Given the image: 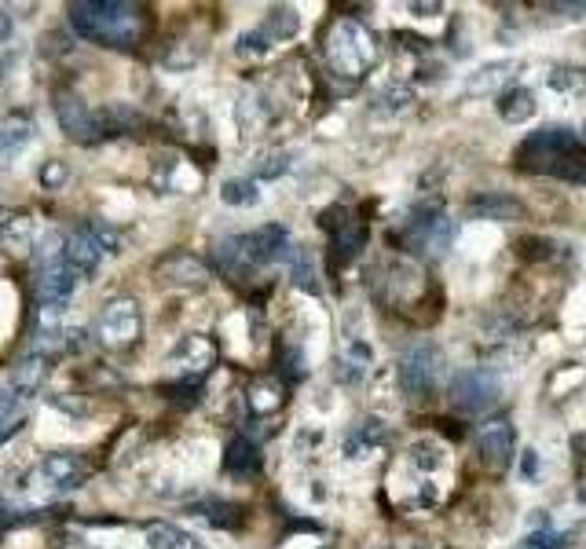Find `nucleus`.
I'll return each mask as SVG.
<instances>
[{"instance_id":"23","label":"nucleus","mask_w":586,"mask_h":549,"mask_svg":"<svg viewBox=\"0 0 586 549\" xmlns=\"http://www.w3.org/2000/svg\"><path fill=\"white\" fill-rule=\"evenodd\" d=\"M535 110H539L535 92H531V88H524V85H517V88H509V92H502V96H498V114H502V121H509V125H524V121H531V118H535Z\"/></svg>"},{"instance_id":"5","label":"nucleus","mask_w":586,"mask_h":549,"mask_svg":"<svg viewBox=\"0 0 586 549\" xmlns=\"http://www.w3.org/2000/svg\"><path fill=\"white\" fill-rule=\"evenodd\" d=\"M118 249V234L99 223V220H89L81 223L78 231L67 234L63 242V260L70 264V271L78 274V279H92V274L99 271V264Z\"/></svg>"},{"instance_id":"14","label":"nucleus","mask_w":586,"mask_h":549,"mask_svg":"<svg viewBox=\"0 0 586 549\" xmlns=\"http://www.w3.org/2000/svg\"><path fill=\"white\" fill-rule=\"evenodd\" d=\"M48 374H52V359L48 356H41V352H34V348H26L19 359H16V367L8 370V392L23 403V399H34V396H41V388L48 385Z\"/></svg>"},{"instance_id":"37","label":"nucleus","mask_w":586,"mask_h":549,"mask_svg":"<svg viewBox=\"0 0 586 549\" xmlns=\"http://www.w3.org/2000/svg\"><path fill=\"white\" fill-rule=\"evenodd\" d=\"M520 476H524V480H535V476H539V454H535L531 447H528L524 458H520Z\"/></svg>"},{"instance_id":"26","label":"nucleus","mask_w":586,"mask_h":549,"mask_svg":"<svg viewBox=\"0 0 586 549\" xmlns=\"http://www.w3.org/2000/svg\"><path fill=\"white\" fill-rule=\"evenodd\" d=\"M513 70H517V63H513V59H502V63H487V67H480L476 74H469V81H466V92H469V96L491 92L495 85H502L506 78H513Z\"/></svg>"},{"instance_id":"10","label":"nucleus","mask_w":586,"mask_h":549,"mask_svg":"<svg viewBox=\"0 0 586 549\" xmlns=\"http://www.w3.org/2000/svg\"><path fill=\"white\" fill-rule=\"evenodd\" d=\"M568 150H575V132L564 129V125H549V129L531 132V136L520 143L517 161H520L524 169H531V172H549V165H553L560 154H568Z\"/></svg>"},{"instance_id":"13","label":"nucleus","mask_w":586,"mask_h":549,"mask_svg":"<svg viewBox=\"0 0 586 549\" xmlns=\"http://www.w3.org/2000/svg\"><path fill=\"white\" fill-rule=\"evenodd\" d=\"M319 223L330 231V245H334V260H338V264H349V260H356V256L363 253V245H367V227H363L345 205L327 209Z\"/></svg>"},{"instance_id":"39","label":"nucleus","mask_w":586,"mask_h":549,"mask_svg":"<svg viewBox=\"0 0 586 549\" xmlns=\"http://www.w3.org/2000/svg\"><path fill=\"white\" fill-rule=\"evenodd\" d=\"M8 37H12V16L0 8V41H8Z\"/></svg>"},{"instance_id":"38","label":"nucleus","mask_w":586,"mask_h":549,"mask_svg":"<svg viewBox=\"0 0 586 549\" xmlns=\"http://www.w3.org/2000/svg\"><path fill=\"white\" fill-rule=\"evenodd\" d=\"M549 12H564L568 19H575V16H586V5H553Z\"/></svg>"},{"instance_id":"22","label":"nucleus","mask_w":586,"mask_h":549,"mask_svg":"<svg viewBox=\"0 0 586 549\" xmlns=\"http://www.w3.org/2000/svg\"><path fill=\"white\" fill-rule=\"evenodd\" d=\"M260 469V447L249 436H235L224 451V472L231 476H249Z\"/></svg>"},{"instance_id":"40","label":"nucleus","mask_w":586,"mask_h":549,"mask_svg":"<svg viewBox=\"0 0 586 549\" xmlns=\"http://www.w3.org/2000/svg\"><path fill=\"white\" fill-rule=\"evenodd\" d=\"M385 549H392V545H385Z\"/></svg>"},{"instance_id":"28","label":"nucleus","mask_w":586,"mask_h":549,"mask_svg":"<svg viewBox=\"0 0 586 549\" xmlns=\"http://www.w3.org/2000/svg\"><path fill=\"white\" fill-rule=\"evenodd\" d=\"M194 513H198L202 520H209L213 527H227V531H235V527L242 523V509H238L235 502H220V498H205V502H198V505H194Z\"/></svg>"},{"instance_id":"19","label":"nucleus","mask_w":586,"mask_h":549,"mask_svg":"<svg viewBox=\"0 0 586 549\" xmlns=\"http://www.w3.org/2000/svg\"><path fill=\"white\" fill-rule=\"evenodd\" d=\"M385 436H389L385 421H378V418H363V421H360V425H352V432L345 436V454H349L352 461H363V458H371L374 451H382Z\"/></svg>"},{"instance_id":"17","label":"nucleus","mask_w":586,"mask_h":549,"mask_svg":"<svg viewBox=\"0 0 586 549\" xmlns=\"http://www.w3.org/2000/svg\"><path fill=\"white\" fill-rule=\"evenodd\" d=\"M469 212L476 220H524V202L502 191H484L476 198H469Z\"/></svg>"},{"instance_id":"4","label":"nucleus","mask_w":586,"mask_h":549,"mask_svg":"<svg viewBox=\"0 0 586 549\" xmlns=\"http://www.w3.org/2000/svg\"><path fill=\"white\" fill-rule=\"evenodd\" d=\"M323 56H327V67L338 74V78H349V81H360L374 59H378V41L374 34L356 23V19H338L327 34V45H323Z\"/></svg>"},{"instance_id":"6","label":"nucleus","mask_w":586,"mask_h":549,"mask_svg":"<svg viewBox=\"0 0 586 549\" xmlns=\"http://www.w3.org/2000/svg\"><path fill=\"white\" fill-rule=\"evenodd\" d=\"M440 367H444V356H440L436 345L418 341V345L403 348V356H400V363H396V381H400L403 396H407V399H425V396L436 388Z\"/></svg>"},{"instance_id":"11","label":"nucleus","mask_w":586,"mask_h":549,"mask_svg":"<svg viewBox=\"0 0 586 549\" xmlns=\"http://www.w3.org/2000/svg\"><path fill=\"white\" fill-rule=\"evenodd\" d=\"M447 396H451L455 410H462V414H480V410H487V407L498 403L502 385H498V378H495L491 370H462V374H455Z\"/></svg>"},{"instance_id":"35","label":"nucleus","mask_w":586,"mask_h":549,"mask_svg":"<svg viewBox=\"0 0 586 549\" xmlns=\"http://www.w3.org/2000/svg\"><path fill=\"white\" fill-rule=\"evenodd\" d=\"M411 103H414L411 88H403V85H389V88L374 99V110H407Z\"/></svg>"},{"instance_id":"25","label":"nucleus","mask_w":586,"mask_h":549,"mask_svg":"<svg viewBox=\"0 0 586 549\" xmlns=\"http://www.w3.org/2000/svg\"><path fill=\"white\" fill-rule=\"evenodd\" d=\"M289 279H293V286L305 290V294H319L323 290L319 286V267H316L309 249H293L289 253Z\"/></svg>"},{"instance_id":"30","label":"nucleus","mask_w":586,"mask_h":549,"mask_svg":"<svg viewBox=\"0 0 586 549\" xmlns=\"http://www.w3.org/2000/svg\"><path fill=\"white\" fill-rule=\"evenodd\" d=\"M549 176L564 180V183H575V187H586V150H568L560 154L553 165H549Z\"/></svg>"},{"instance_id":"8","label":"nucleus","mask_w":586,"mask_h":549,"mask_svg":"<svg viewBox=\"0 0 586 549\" xmlns=\"http://www.w3.org/2000/svg\"><path fill=\"white\" fill-rule=\"evenodd\" d=\"M165 367L173 378H180L183 385L202 381L213 367H216V345L205 334H187L176 341V348L165 356Z\"/></svg>"},{"instance_id":"1","label":"nucleus","mask_w":586,"mask_h":549,"mask_svg":"<svg viewBox=\"0 0 586 549\" xmlns=\"http://www.w3.org/2000/svg\"><path fill=\"white\" fill-rule=\"evenodd\" d=\"M70 26L96 45H110V48H132L143 30V8L125 5V0H78L70 5Z\"/></svg>"},{"instance_id":"24","label":"nucleus","mask_w":586,"mask_h":549,"mask_svg":"<svg viewBox=\"0 0 586 549\" xmlns=\"http://www.w3.org/2000/svg\"><path fill=\"white\" fill-rule=\"evenodd\" d=\"M147 549H205V545L198 542V534L183 531L180 523H151Z\"/></svg>"},{"instance_id":"36","label":"nucleus","mask_w":586,"mask_h":549,"mask_svg":"<svg viewBox=\"0 0 586 549\" xmlns=\"http://www.w3.org/2000/svg\"><path fill=\"white\" fill-rule=\"evenodd\" d=\"M67 176H70V172H67L63 161H48V165L41 169V183H45L48 191H59V187L67 183Z\"/></svg>"},{"instance_id":"31","label":"nucleus","mask_w":586,"mask_h":549,"mask_svg":"<svg viewBox=\"0 0 586 549\" xmlns=\"http://www.w3.org/2000/svg\"><path fill=\"white\" fill-rule=\"evenodd\" d=\"M546 85L553 88V92H582L586 88V67H571V63H560V67H553L549 74H546Z\"/></svg>"},{"instance_id":"7","label":"nucleus","mask_w":586,"mask_h":549,"mask_svg":"<svg viewBox=\"0 0 586 549\" xmlns=\"http://www.w3.org/2000/svg\"><path fill=\"white\" fill-rule=\"evenodd\" d=\"M143 334V312L132 297H118L110 301L103 312H99V323H96V337L107 352H125L140 341Z\"/></svg>"},{"instance_id":"34","label":"nucleus","mask_w":586,"mask_h":549,"mask_svg":"<svg viewBox=\"0 0 586 549\" xmlns=\"http://www.w3.org/2000/svg\"><path fill=\"white\" fill-rule=\"evenodd\" d=\"M571 538V531H557V527H542V531H531L517 549H564Z\"/></svg>"},{"instance_id":"16","label":"nucleus","mask_w":586,"mask_h":549,"mask_svg":"<svg viewBox=\"0 0 586 549\" xmlns=\"http://www.w3.org/2000/svg\"><path fill=\"white\" fill-rule=\"evenodd\" d=\"M246 407L253 418H275L286 407V381L282 378H253L246 388Z\"/></svg>"},{"instance_id":"33","label":"nucleus","mask_w":586,"mask_h":549,"mask_svg":"<svg viewBox=\"0 0 586 549\" xmlns=\"http://www.w3.org/2000/svg\"><path fill=\"white\" fill-rule=\"evenodd\" d=\"M289 169V150H264L253 161V180H278Z\"/></svg>"},{"instance_id":"21","label":"nucleus","mask_w":586,"mask_h":549,"mask_svg":"<svg viewBox=\"0 0 586 549\" xmlns=\"http://www.w3.org/2000/svg\"><path fill=\"white\" fill-rule=\"evenodd\" d=\"M162 274H165V283H176V286H205L209 283V267L191 253H176V256L162 260Z\"/></svg>"},{"instance_id":"18","label":"nucleus","mask_w":586,"mask_h":549,"mask_svg":"<svg viewBox=\"0 0 586 549\" xmlns=\"http://www.w3.org/2000/svg\"><path fill=\"white\" fill-rule=\"evenodd\" d=\"M34 143V121L26 114H12L0 121V165H12Z\"/></svg>"},{"instance_id":"32","label":"nucleus","mask_w":586,"mask_h":549,"mask_svg":"<svg viewBox=\"0 0 586 549\" xmlns=\"http://www.w3.org/2000/svg\"><path fill=\"white\" fill-rule=\"evenodd\" d=\"M19 429H23V407L8 392V385H0V443H5L12 432H19Z\"/></svg>"},{"instance_id":"15","label":"nucleus","mask_w":586,"mask_h":549,"mask_svg":"<svg viewBox=\"0 0 586 549\" xmlns=\"http://www.w3.org/2000/svg\"><path fill=\"white\" fill-rule=\"evenodd\" d=\"M476 447H480V458H484V465L487 469H509V461H513V447H517V440H513V425L506 421V418H495V421H484L480 429H476Z\"/></svg>"},{"instance_id":"9","label":"nucleus","mask_w":586,"mask_h":549,"mask_svg":"<svg viewBox=\"0 0 586 549\" xmlns=\"http://www.w3.org/2000/svg\"><path fill=\"white\" fill-rule=\"evenodd\" d=\"M56 118H59V129L67 132V140H74L81 147H92V143L107 140L99 114L89 110V103L78 92H56Z\"/></svg>"},{"instance_id":"12","label":"nucleus","mask_w":586,"mask_h":549,"mask_svg":"<svg viewBox=\"0 0 586 549\" xmlns=\"http://www.w3.org/2000/svg\"><path fill=\"white\" fill-rule=\"evenodd\" d=\"M298 30H301L298 12H293V8H271L267 19H264L256 30H246V34L238 37V56H264V52H271L275 45L298 37Z\"/></svg>"},{"instance_id":"3","label":"nucleus","mask_w":586,"mask_h":549,"mask_svg":"<svg viewBox=\"0 0 586 549\" xmlns=\"http://www.w3.org/2000/svg\"><path fill=\"white\" fill-rule=\"evenodd\" d=\"M286 245H289L286 227L282 223H264L256 231L231 234V238L216 242V256L231 274H242V271H256V267H267V264L282 260L289 253Z\"/></svg>"},{"instance_id":"27","label":"nucleus","mask_w":586,"mask_h":549,"mask_svg":"<svg viewBox=\"0 0 586 549\" xmlns=\"http://www.w3.org/2000/svg\"><path fill=\"white\" fill-rule=\"evenodd\" d=\"M367 367H371V348H367L363 341H349L345 352H341V359H338V378L356 385V381L367 374Z\"/></svg>"},{"instance_id":"20","label":"nucleus","mask_w":586,"mask_h":549,"mask_svg":"<svg viewBox=\"0 0 586 549\" xmlns=\"http://www.w3.org/2000/svg\"><path fill=\"white\" fill-rule=\"evenodd\" d=\"M0 249L12 256H26L30 249H37V223L34 216H8L0 223Z\"/></svg>"},{"instance_id":"29","label":"nucleus","mask_w":586,"mask_h":549,"mask_svg":"<svg viewBox=\"0 0 586 549\" xmlns=\"http://www.w3.org/2000/svg\"><path fill=\"white\" fill-rule=\"evenodd\" d=\"M220 198H224V205L246 209V205H256V202H260V187H256L253 176H235V180H224Z\"/></svg>"},{"instance_id":"2","label":"nucleus","mask_w":586,"mask_h":549,"mask_svg":"<svg viewBox=\"0 0 586 549\" xmlns=\"http://www.w3.org/2000/svg\"><path fill=\"white\" fill-rule=\"evenodd\" d=\"M89 476H92V465L85 461V454L56 451V454H45V458L19 480V494H23V502H30V505L52 502L56 494L78 491Z\"/></svg>"}]
</instances>
